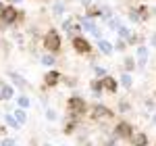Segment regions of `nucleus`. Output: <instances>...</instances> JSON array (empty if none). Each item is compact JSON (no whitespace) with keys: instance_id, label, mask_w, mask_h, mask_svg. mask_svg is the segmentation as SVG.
Returning a JSON list of instances; mask_svg holds the SVG:
<instances>
[{"instance_id":"obj_24","label":"nucleus","mask_w":156,"mask_h":146,"mask_svg":"<svg viewBox=\"0 0 156 146\" xmlns=\"http://www.w3.org/2000/svg\"><path fill=\"white\" fill-rule=\"evenodd\" d=\"M4 121H6V125L12 127V130H19V127H21V123L15 119V115H12V113H6V115H4Z\"/></svg>"},{"instance_id":"obj_22","label":"nucleus","mask_w":156,"mask_h":146,"mask_svg":"<svg viewBox=\"0 0 156 146\" xmlns=\"http://www.w3.org/2000/svg\"><path fill=\"white\" fill-rule=\"evenodd\" d=\"M12 115H15V119H17V121L21 123V125H23V123H27V113H25V109L17 107V109L12 111Z\"/></svg>"},{"instance_id":"obj_23","label":"nucleus","mask_w":156,"mask_h":146,"mask_svg":"<svg viewBox=\"0 0 156 146\" xmlns=\"http://www.w3.org/2000/svg\"><path fill=\"white\" fill-rule=\"evenodd\" d=\"M131 34H133V31H131V29H129V27H127L125 23L121 25V27H119V31H117V36H119L121 40H125V42H127V40L131 38Z\"/></svg>"},{"instance_id":"obj_10","label":"nucleus","mask_w":156,"mask_h":146,"mask_svg":"<svg viewBox=\"0 0 156 146\" xmlns=\"http://www.w3.org/2000/svg\"><path fill=\"white\" fill-rule=\"evenodd\" d=\"M96 46H98V50L102 52V57H112V54H115V46H112V42H108L106 38L96 40Z\"/></svg>"},{"instance_id":"obj_3","label":"nucleus","mask_w":156,"mask_h":146,"mask_svg":"<svg viewBox=\"0 0 156 146\" xmlns=\"http://www.w3.org/2000/svg\"><path fill=\"white\" fill-rule=\"evenodd\" d=\"M60 25H62V31L67 34V38H77V36H81V23L77 21V19H73V17H65L62 21H60Z\"/></svg>"},{"instance_id":"obj_27","label":"nucleus","mask_w":156,"mask_h":146,"mask_svg":"<svg viewBox=\"0 0 156 146\" xmlns=\"http://www.w3.org/2000/svg\"><path fill=\"white\" fill-rule=\"evenodd\" d=\"M137 11H140V15H142V21H144V23L150 19V15H152L150 9H148V4H137Z\"/></svg>"},{"instance_id":"obj_25","label":"nucleus","mask_w":156,"mask_h":146,"mask_svg":"<svg viewBox=\"0 0 156 146\" xmlns=\"http://www.w3.org/2000/svg\"><path fill=\"white\" fill-rule=\"evenodd\" d=\"M106 25H108V29H110V31H119V27L123 25V21H121L119 17H110V19L106 21Z\"/></svg>"},{"instance_id":"obj_38","label":"nucleus","mask_w":156,"mask_h":146,"mask_svg":"<svg viewBox=\"0 0 156 146\" xmlns=\"http://www.w3.org/2000/svg\"><path fill=\"white\" fill-rule=\"evenodd\" d=\"M152 123H154V127H156V113L152 115Z\"/></svg>"},{"instance_id":"obj_32","label":"nucleus","mask_w":156,"mask_h":146,"mask_svg":"<svg viewBox=\"0 0 156 146\" xmlns=\"http://www.w3.org/2000/svg\"><path fill=\"white\" fill-rule=\"evenodd\" d=\"M129 109H131V104H129L127 100H121V102H119V111H121V113H127Z\"/></svg>"},{"instance_id":"obj_7","label":"nucleus","mask_w":156,"mask_h":146,"mask_svg":"<svg viewBox=\"0 0 156 146\" xmlns=\"http://www.w3.org/2000/svg\"><path fill=\"white\" fill-rule=\"evenodd\" d=\"M73 44V50L77 52V54H81V57H87V54H92V44H90V40L83 36H77L71 40Z\"/></svg>"},{"instance_id":"obj_34","label":"nucleus","mask_w":156,"mask_h":146,"mask_svg":"<svg viewBox=\"0 0 156 146\" xmlns=\"http://www.w3.org/2000/svg\"><path fill=\"white\" fill-rule=\"evenodd\" d=\"M144 107H146V109H154V107H156V100H154V98H148V100L144 102Z\"/></svg>"},{"instance_id":"obj_29","label":"nucleus","mask_w":156,"mask_h":146,"mask_svg":"<svg viewBox=\"0 0 156 146\" xmlns=\"http://www.w3.org/2000/svg\"><path fill=\"white\" fill-rule=\"evenodd\" d=\"M112 46H115V52H125L127 42H125V40H121V38H117V40L112 42Z\"/></svg>"},{"instance_id":"obj_13","label":"nucleus","mask_w":156,"mask_h":146,"mask_svg":"<svg viewBox=\"0 0 156 146\" xmlns=\"http://www.w3.org/2000/svg\"><path fill=\"white\" fill-rule=\"evenodd\" d=\"M12 96H15V88L0 82V100H11Z\"/></svg>"},{"instance_id":"obj_2","label":"nucleus","mask_w":156,"mask_h":146,"mask_svg":"<svg viewBox=\"0 0 156 146\" xmlns=\"http://www.w3.org/2000/svg\"><path fill=\"white\" fill-rule=\"evenodd\" d=\"M90 117H92V121L104 123V121H110V119L115 117V113H112V109H108L106 104L98 102V104H94V107H92V111H90Z\"/></svg>"},{"instance_id":"obj_31","label":"nucleus","mask_w":156,"mask_h":146,"mask_svg":"<svg viewBox=\"0 0 156 146\" xmlns=\"http://www.w3.org/2000/svg\"><path fill=\"white\" fill-rule=\"evenodd\" d=\"M46 119H48V121H56V119H58V113L54 109H46Z\"/></svg>"},{"instance_id":"obj_12","label":"nucleus","mask_w":156,"mask_h":146,"mask_svg":"<svg viewBox=\"0 0 156 146\" xmlns=\"http://www.w3.org/2000/svg\"><path fill=\"white\" fill-rule=\"evenodd\" d=\"M85 17H90V19H102V4H90L85 9Z\"/></svg>"},{"instance_id":"obj_28","label":"nucleus","mask_w":156,"mask_h":146,"mask_svg":"<svg viewBox=\"0 0 156 146\" xmlns=\"http://www.w3.org/2000/svg\"><path fill=\"white\" fill-rule=\"evenodd\" d=\"M127 44L129 46H140V44H144V38L140 36V34H131V38L127 40Z\"/></svg>"},{"instance_id":"obj_35","label":"nucleus","mask_w":156,"mask_h":146,"mask_svg":"<svg viewBox=\"0 0 156 146\" xmlns=\"http://www.w3.org/2000/svg\"><path fill=\"white\" fill-rule=\"evenodd\" d=\"M79 4H81L83 9H87L90 4H94V0H79Z\"/></svg>"},{"instance_id":"obj_36","label":"nucleus","mask_w":156,"mask_h":146,"mask_svg":"<svg viewBox=\"0 0 156 146\" xmlns=\"http://www.w3.org/2000/svg\"><path fill=\"white\" fill-rule=\"evenodd\" d=\"M150 46H154V48H156V31L150 36Z\"/></svg>"},{"instance_id":"obj_8","label":"nucleus","mask_w":156,"mask_h":146,"mask_svg":"<svg viewBox=\"0 0 156 146\" xmlns=\"http://www.w3.org/2000/svg\"><path fill=\"white\" fill-rule=\"evenodd\" d=\"M62 82V73L58 71V69H50V71H46L44 73V86L46 88H56V86Z\"/></svg>"},{"instance_id":"obj_14","label":"nucleus","mask_w":156,"mask_h":146,"mask_svg":"<svg viewBox=\"0 0 156 146\" xmlns=\"http://www.w3.org/2000/svg\"><path fill=\"white\" fill-rule=\"evenodd\" d=\"M129 142H131V146H148V136H146L144 132H140V134L133 132V136L129 138Z\"/></svg>"},{"instance_id":"obj_18","label":"nucleus","mask_w":156,"mask_h":146,"mask_svg":"<svg viewBox=\"0 0 156 146\" xmlns=\"http://www.w3.org/2000/svg\"><path fill=\"white\" fill-rule=\"evenodd\" d=\"M40 63H42V65H44V67H50V69H52V67H54V65H56V57H54V54H52V52H48V54H46V52H44V54H42V57H40Z\"/></svg>"},{"instance_id":"obj_16","label":"nucleus","mask_w":156,"mask_h":146,"mask_svg":"<svg viewBox=\"0 0 156 146\" xmlns=\"http://www.w3.org/2000/svg\"><path fill=\"white\" fill-rule=\"evenodd\" d=\"M119 84H121V88H125V90H131V88H133V77H131V73L123 71V73H121Z\"/></svg>"},{"instance_id":"obj_40","label":"nucleus","mask_w":156,"mask_h":146,"mask_svg":"<svg viewBox=\"0 0 156 146\" xmlns=\"http://www.w3.org/2000/svg\"><path fill=\"white\" fill-rule=\"evenodd\" d=\"M2 9H4V4H2V2H0V13H2Z\"/></svg>"},{"instance_id":"obj_33","label":"nucleus","mask_w":156,"mask_h":146,"mask_svg":"<svg viewBox=\"0 0 156 146\" xmlns=\"http://www.w3.org/2000/svg\"><path fill=\"white\" fill-rule=\"evenodd\" d=\"M0 146H15V140L12 138H4V140H0Z\"/></svg>"},{"instance_id":"obj_5","label":"nucleus","mask_w":156,"mask_h":146,"mask_svg":"<svg viewBox=\"0 0 156 146\" xmlns=\"http://www.w3.org/2000/svg\"><path fill=\"white\" fill-rule=\"evenodd\" d=\"M112 136H115L117 140H129L133 136V125L129 121H125V119H121V121H117V125L112 127Z\"/></svg>"},{"instance_id":"obj_26","label":"nucleus","mask_w":156,"mask_h":146,"mask_svg":"<svg viewBox=\"0 0 156 146\" xmlns=\"http://www.w3.org/2000/svg\"><path fill=\"white\" fill-rule=\"evenodd\" d=\"M17 107H21V109H29V107H31L29 96H27V94H21V96L17 98Z\"/></svg>"},{"instance_id":"obj_21","label":"nucleus","mask_w":156,"mask_h":146,"mask_svg":"<svg viewBox=\"0 0 156 146\" xmlns=\"http://www.w3.org/2000/svg\"><path fill=\"white\" fill-rule=\"evenodd\" d=\"M90 90H92L96 96H100V94L104 92V88H102V82H100L98 77H96V79H92V82H90Z\"/></svg>"},{"instance_id":"obj_41","label":"nucleus","mask_w":156,"mask_h":146,"mask_svg":"<svg viewBox=\"0 0 156 146\" xmlns=\"http://www.w3.org/2000/svg\"><path fill=\"white\" fill-rule=\"evenodd\" d=\"M42 146H52V144H48V142H46V144H42Z\"/></svg>"},{"instance_id":"obj_17","label":"nucleus","mask_w":156,"mask_h":146,"mask_svg":"<svg viewBox=\"0 0 156 146\" xmlns=\"http://www.w3.org/2000/svg\"><path fill=\"white\" fill-rule=\"evenodd\" d=\"M65 13H67V6H65V2H60V0H54V2H52V15L60 19Z\"/></svg>"},{"instance_id":"obj_15","label":"nucleus","mask_w":156,"mask_h":146,"mask_svg":"<svg viewBox=\"0 0 156 146\" xmlns=\"http://www.w3.org/2000/svg\"><path fill=\"white\" fill-rule=\"evenodd\" d=\"M127 19H129L131 23H144V21H142V15L137 11V6H129V9H127Z\"/></svg>"},{"instance_id":"obj_42","label":"nucleus","mask_w":156,"mask_h":146,"mask_svg":"<svg viewBox=\"0 0 156 146\" xmlns=\"http://www.w3.org/2000/svg\"><path fill=\"white\" fill-rule=\"evenodd\" d=\"M15 146H17V144H15Z\"/></svg>"},{"instance_id":"obj_37","label":"nucleus","mask_w":156,"mask_h":146,"mask_svg":"<svg viewBox=\"0 0 156 146\" xmlns=\"http://www.w3.org/2000/svg\"><path fill=\"white\" fill-rule=\"evenodd\" d=\"M19 2H23V0H9V4H19Z\"/></svg>"},{"instance_id":"obj_20","label":"nucleus","mask_w":156,"mask_h":146,"mask_svg":"<svg viewBox=\"0 0 156 146\" xmlns=\"http://www.w3.org/2000/svg\"><path fill=\"white\" fill-rule=\"evenodd\" d=\"M148 57H150V48H148L146 44L135 46V59H146V61H148Z\"/></svg>"},{"instance_id":"obj_30","label":"nucleus","mask_w":156,"mask_h":146,"mask_svg":"<svg viewBox=\"0 0 156 146\" xmlns=\"http://www.w3.org/2000/svg\"><path fill=\"white\" fill-rule=\"evenodd\" d=\"M94 73H96L98 79H102L104 75H108V69L106 67H100V65H94Z\"/></svg>"},{"instance_id":"obj_4","label":"nucleus","mask_w":156,"mask_h":146,"mask_svg":"<svg viewBox=\"0 0 156 146\" xmlns=\"http://www.w3.org/2000/svg\"><path fill=\"white\" fill-rule=\"evenodd\" d=\"M87 109H90V107H87L85 98L77 96V94L67 100V111H69V113H75V115H81V117H83L85 113H87Z\"/></svg>"},{"instance_id":"obj_9","label":"nucleus","mask_w":156,"mask_h":146,"mask_svg":"<svg viewBox=\"0 0 156 146\" xmlns=\"http://www.w3.org/2000/svg\"><path fill=\"white\" fill-rule=\"evenodd\" d=\"M100 82H102V88H104V92H108V94H117V90H119V86H121L119 82L112 77V75H104Z\"/></svg>"},{"instance_id":"obj_39","label":"nucleus","mask_w":156,"mask_h":146,"mask_svg":"<svg viewBox=\"0 0 156 146\" xmlns=\"http://www.w3.org/2000/svg\"><path fill=\"white\" fill-rule=\"evenodd\" d=\"M150 13H152V15L156 17V6H154V9H150Z\"/></svg>"},{"instance_id":"obj_1","label":"nucleus","mask_w":156,"mask_h":146,"mask_svg":"<svg viewBox=\"0 0 156 146\" xmlns=\"http://www.w3.org/2000/svg\"><path fill=\"white\" fill-rule=\"evenodd\" d=\"M42 46L46 52H52V54H58L60 48H62V38H60L58 29H54V27H50L48 31L42 36Z\"/></svg>"},{"instance_id":"obj_11","label":"nucleus","mask_w":156,"mask_h":146,"mask_svg":"<svg viewBox=\"0 0 156 146\" xmlns=\"http://www.w3.org/2000/svg\"><path fill=\"white\" fill-rule=\"evenodd\" d=\"M9 77H11V82L15 88H19V90H27L29 88V84H27V79H25L21 73H17V71H9Z\"/></svg>"},{"instance_id":"obj_6","label":"nucleus","mask_w":156,"mask_h":146,"mask_svg":"<svg viewBox=\"0 0 156 146\" xmlns=\"http://www.w3.org/2000/svg\"><path fill=\"white\" fill-rule=\"evenodd\" d=\"M19 15H21V13L15 9V4H4V9H2V13H0V21L11 27V25L19 23Z\"/></svg>"},{"instance_id":"obj_19","label":"nucleus","mask_w":156,"mask_h":146,"mask_svg":"<svg viewBox=\"0 0 156 146\" xmlns=\"http://www.w3.org/2000/svg\"><path fill=\"white\" fill-rule=\"evenodd\" d=\"M123 69H125L127 73L135 71V69H137V61H135V57H125V59H123Z\"/></svg>"}]
</instances>
